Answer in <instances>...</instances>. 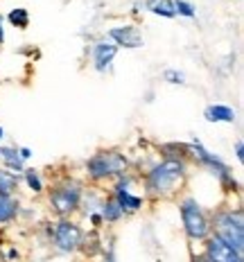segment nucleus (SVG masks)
Masks as SVG:
<instances>
[{
    "mask_svg": "<svg viewBox=\"0 0 244 262\" xmlns=\"http://www.w3.org/2000/svg\"><path fill=\"white\" fill-rule=\"evenodd\" d=\"M84 183L79 179L63 177L61 181L52 185V190L48 192V204H50L52 212L59 217H73L75 212H79L81 196H84Z\"/></svg>",
    "mask_w": 244,
    "mask_h": 262,
    "instance_id": "obj_4",
    "label": "nucleus"
},
{
    "mask_svg": "<svg viewBox=\"0 0 244 262\" xmlns=\"http://www.w3.org/2000/svg\"><path fill=\"white\" fill-rule=\"evenodd\" d=\"M84 170H86V177L95 183L113 181L116 177L129 172V158L120 149H102V151H95L91 158H86Z\"/></svg>",
    "mask_w": 244,
    "mask_h": 262,
    "instance_id": "obj_2",
    "label": "nucleus"
},
{
    "mask_svg": "<svg viewBox=\"0 0 244 262\" xmlns=\"http://www.w3.org/2000/svg\"><path fill=\"white\" fill-rule=\"evenodd\" d=\"M188 179V161L186 158H165L163 156L159 163L147 170L143 179L145 196L149 199H167L174 196L179 190L186 185Z\"/></svg>",
    "mask_w": 244,
    "mask_h": 262,
    "instance_id": "obj_1",
    "label": "nucleus"
},
{
    "mask_svg": "<svg viewBox=\"0 0 244 262\" xmlns=\"http://www.w3.org/2000/svg\"><path fill=\"white\" fill-rule=\"evenodd\" d=\"M174 3V14L183 18H197V7L190 0H172Z\"/></svg>",
    "mask_w": 244,
    "mask_h": 262,
    "instance_id": "obj_20",
    "label": "nucleus"
},
{
    "mask_svg": "<svg viewBox=\"0 0 244 262\" xmlns=\"http://www.w3.org/2000/svg\"><path fill=\"white\" fill-rule=\"evenodd\" d=\"M188 151H190V158H194L199 165L206 167V170H208L217 179V183L221 185V190H224V192H237V190H240V181L235 179L231 165L226 161H221L217 154H213L210 149H206L202 140H197V138L190 140V143H188Z\"/></svg>",
    "mask_w": 244,
    "mask_h": 262,
    "instance_id": "obj_3",
    "label": "nucleus"
},
{
    "mask_svg": "<svg viewBox=\"0 0 244 262\" xmlns=\"http://www.w3.org/2000/svg\"><path fill=\"white\" fill-rule=\"evenodd\" d=\"M145 12L161 16V18H176L172 0H145Z\"/></svg>",
    "mask_w": 244,
    "mask_h": 262,
    "instance_id": "obj_16",
    "label": "nucleus"
},
{
    "mask_svg": "<svg viewBox=\"0 0 244 262\" xmlns=\"http://www.w3.org/2000/svg\"><path fill=\"white\" fill-rule=\"evenodd\" d=\"M48 233H50V239L59 253H77L86 235L81 224L70 220V217H59L54 224H50Z\"/></svg>",
    "mask_w": 244,
    "mask_h": 262,
    "instance_id": "obj_7",
    "label": "nucleus"
},
{
    "mask_svg": "<svg viewBox=\"0 0 244 262\" xmlns=\"http://www.w3.org/2000/svg\"><path fill=\"white\" fill-rule=\"evenodd\" d=\"M204 118L208 122H224V124H233L237 120V113L235 108L229 106V104H208L204 108Z\"/></svg>",
    "mask_w": 244,
    "mask_h": 262,
    "instance_id": "obj_13",
    "label": "nucleus"
},
{
    "mask_svg": "<svg viewBox=\"0 0 244 262\" xmlns=\"http://www.w3.org/2000/svg\"><path fill=\"white\" fill-rule=\"evenodd\" d=\"M235 158L237 163H244V140H235Z\"/></svg>",
    "mask_w": 244,
    "mask_h": 262,
    "instance_id": "obj_22",
    "label": "nucleus"
},
{
    "mask_svg": "<svg viewBox=\"0 0 244 262\" xmlns=\"http://www.w3.org/2000/svg\"><path fill=\"white\" fill-rule=\"evenodd\" d=\"M179 215L190 242H206L210 235V217L194 196H183L179 201Z\"/></svg>",
    "mask_w": 244,
    "mask_h": 262,
    "instance_id": "obj_6",
    "label": "nucleus"
},
{
    "mask_svg": "<svg viewBox=\"0 0 244 262\" xmlns=\"http://www.w3.org/2000/svg\"><path fill=\"white\" fill-rule=\"evenodd\" d=\"M5 43V18L0 16V46Z\"/></svg>",
    "mask_w": 244,
    "mask_h": 262,
    "instance_id": "obj_24",
    "label": "nucleus"
},
{
    "mask_svg": "<svg viewBox=\"0 0 244 262\" xmlns=\"http://www.w3.org/2000/svg\"><path fill=\"white\" fill-rule=\"evenodd\" d=\"M3 138H5V129L0 127V140H3Z\"/></svg>",
    "mask_w": 244,
    "mask_h": 262,
    "instance_id": "obj_26",
    "label": "nucleus"
},
{
    "mask_svg": "<svg viewBox=\"0 0 244 262\" xmlns=\"http://www.w3.org/2000/svg\"><path fill=\"white\" fill-rule=\"evenodd\" d=\"M18 183H20V177H16V174L7 172L5 167H0V194H16Z\"/></svg>",
    "mask_w": 244,
    "mask_h": 262,
    "instance_id": "obj_18",
    "label": "nucleus"
},
{
    "mask_svg": "<svg viewBox=\"0 0 244 262\" xmlns=\"http://www.w3.org/2000/svg\"><path fill=\"white\" fill-rule=\"evenodd\" d=\"M7 20L14 27H18V30H27V27H30V12H27L25 7H16L7 14Z\"/></svg>",
    "mask_w": 244,
    "mask_h": 262,
    "instance_id": "obj_19",
    "label": "nucleus"
},
{
    "mask_svg": "<svg viewBox=\"0 0 244 262\" xmlns=\"http://www.w3.org/2000/svg\"><path fill=\"white\" fill-rule=\"evenodd\" d=\"M18 156L23 158V161H30V158H32V149H30V147H18Z\"/></svg>",
    "mask_w": 244,
    "mask_h": 262,
    "instance_id": "obj_23",
    "label": "nucleus"
},
{
    "mask_svg": "<svg viewBox=\"0 0 244 262\" xmlns=\"http://www.w3.org/2000/svg\"><path fill=\"white\" fill-rule=\"evenodd\" d=\"M106 39L111 43H116L118 48H124V50H138V48L145 46L143 32H140V27L134 25V23L111 27V30L106 32Z\"/></svg>",
    "mask_w": 244,
    "mask_h": 262,
    "instance_id": "obj_11",
    "label": "nucleus"
},
{
    "mask_svg": "<svg viewBox=\"0 0 244 262\" xmlns=\"http://www.w3.org/2000/svg\"><path fill=\"white\" fill-rule=\"evenodd\" d=\"M20 179L25 181V185L30 188V192H34V194H43V179H41V172L39 170H34V167H25L23 174H20Z\"/></svg>",
    "mask_w": 244,
    "mask_h": 262,
    "instance_id": "obj_17",
    "label": "nucleus"
},
{
    "mask_svg": "<svg viewBox=\"0 0 244 262\" xmlns=\"http://www.w3.org/2000/svg\"><path fill=\"white\" fill-rule=\"evenodd\" d=\"M18 255H20V253H18L16 249H9V251H7V260H18Z\"/></svg>",
    "mask_w": 244,
    "mask_h": 262,
    "instance_id": "obj_25",
    "label": "nucleus"
},
{
    "mask_svg": "<svg viewBox=\"0 0 244 262\" xmlns=\"http://www.w3.org/2000/svg\"><path fill=\"white\" fill-rule=\"evenodd\" d=\"M100 215H102V222H104V224H118L124 217V212H122L120 206H118V201L113 199L111 194H108V196L102 199Z\"/></svg>",
    "mask_w": 244,
    "mask_h": 262,
    "instance_id": "obj_15",
    "label": "nucleus"
},
{
    "mask_svg": "<svg viewBox=\"0 0 244 262\" xmlns=\"http://www.w3.org/2000/svg\"><path fill=\"white\" fill-rule=\"evenodd\" d=\"M204 258L208 262H244V253L210 233L204 242Z\"/></svg>",
    "mask_w": 244,
    "mask_h": 262,
    "instance_id": "obj_10",
    "label": "nucleus"
},
{
    "mask_svg": "<svg viewBox=\"0 0 244 262\" xmlns=\"http://www.w3.org/2000/svg\"><path fill=\"white\" fill-rule=\"evenodd\" d=\"M0 163H3L5 170L16 174V177H20L23 170H25V161L18 156V147H14V145H3L0 147Z\"/></svg>",
    "mask_w": 244,
    "mask_h": 262,
    "instance_id": "obj_12",
    "label": "nucleus"
},
{
    "mask_svg": "<svg viewBox=\"0 0 244 262\" xmlns=\"http://www.w3.org/2000/svg\"><path fill=\"white\" fill-rule=\"evenodd\" d=\"M20 212V204L14 194H0V226L12 224Z\"/></svg>",
    "mask_w": 244,
    "mask_h": 262,
    "instance_id": "obj_14",
    "label": "nucleus"
},
{
    "mask_svg": "<svg viewBox=\"0 0 244 262\" xmlns=\"http://www.w3.org/2000/svg\"><path fill=\"white\" fill-rule=\"evenodd\" d=\"M118 52H120V48H118L116 43L108 41L106 36L97 39L93 46H91V61H93L95 73H100V75L111 73V70H113V61H116Z\"/></svg>",
    "mask_w": 244,
    "mask_h": 262,
    "instance_id": "obj_9",
    "label": "nucleus"
},
{
    "mask_svg": "<svg viewBox=\"0 0 244 262\" xmlns=\"http://www.w3.org/2000/svg\"><path fill=\"white\" fill-rule=\"evenodd\" d=\"M210 233L244 253V220L240 208H219L210 217Z\"/></svg>",
    "mask_w": 244,
    "mask_h": 262,
    "instance_id": "obj_5",
    "label": "nucleus"
},
{
    "mask_svg": "<svg viewBox=\"0 0 244 262\" xmlns=\"http://www.w3.org/2000/svg\"><path fill=\"white\" fill-rule=\"evenodd\" d=\"M163 79H165L167 84H172V86H183L186 84V73L179 70V68H167L165 73H163Z\"/></svg>",
    "mask_w": 244,
    "mask_h": 262,
    "instance_id": "obj_21",
    "label": "nucleus"
},
{
    "mask_svg": "<svg viewBox=\"0 0 244 262\" xmlns=\"http://www.w3.org/2000/svg\"><path fill=\"white\" fill-rule=\"evenodd\" d=\"M136 183V177L131 172H124L120 177L113 179V188H111V196L118 201V206L122 208L124 215H134L145 206V196L134 194L131 185Z\"/></svg>",
    "mask_w": 244,
    "mask_h": 262,
    "instance_id": "obj_8",
    "label": "nucleus"
}]
</instances>
